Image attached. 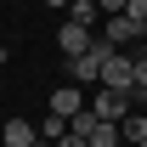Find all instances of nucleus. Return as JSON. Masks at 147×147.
<instances>
[{
	"label": "nucleus",
	"mask_w": 147,
	"mask_h": 147,
	"mask_svg": "<svg viewBox=\"0 0 147 147\" xmlns=\"http://www.w3.org/2000/svg\"><path fill=\"white\" fill-rule=\"evenodd\" d=\"M0 68H6V45H0Z\"/></svg>",
	"instance_id": "dca6fc26"
},
{
	"label": "nucleus",
	"mask_w": 147,
	"mask_h": 147,
	"mask_svg": "<svg viewBox=\"0 0 147 147\" xmlns=\"http://www.w3.org/2000/svg\"><path fill=\"white\" fill-rule=\"evenodd\" d=\"M113 51H119V45L96 34V40H91V51H79V57H62V74H68L74 85H102V62H108Z\"/></svg>",
	"instance_id": "f257e3e1"
},
{
	"label": "nucleus",
	"mask_w": 147,
	"mask_h": 147,
	"mask_svg": "<svg viewBox=\"0 0 147 147\" xmlns=\"http://www.w3.org/2000/svg\"><path fill=\"white\" fill-rule=\"evenodd\" d=\"M40 136H45V142H62V136H68V119H57V113L40 119Z\"/></svg>",
	"instance_id": "9b49d317"
},
{
	"label": "nucleus",
	"mask_w": 147,
	"mask_h": 147,
	"mask_svg": "<svg viewBox=\"0 0 147 147\" xmlns=\"http://www.w3.org/2000/svg\"><path fill=\"white\" fill-rule=\"evenodd\" d=\"M68 23H85V28H102V6H96V0H68Z\"/></svg>",
	"instance_id": "6e6552de"
},
{
	"label": "nucleus",
	"mask_w": 147,
	"mask_h": 147,
	"mask_svg": "<svg viewBox=\"0 0 147 147\" xmlns=\"http://www.w3.org/2000/svg\"><path fill=\"white\" fill-rule=\"evenodd\" d=\"M136 57H142V62H147V40H142V45H136Z\"/></svg>",
	"instance_id": "ddd939ff"
},
{
	"label": "nucleus",
	"mask_w": 147,
	"mask_h": 147,
	"mask_svg": "<svg viewBox=\"0 0 147 147\" xmlns=\"http://www.w3.org/2000/svg\"><path fill=\"white\" fill-rule=\"evenodd\" d=\"M85 108H91V102H85V85L68 79V85L51 91V113H57V119H74V113H85Z\"/></svg>",
	"instance_id": "39448f33"
},
{
	"label": "nucleus",
	"mask_w": 147,
	"mask_h": 147,
	"mask_svg": "<svg viewBox=\"0 0 147 147\" xmlns=\"http://www.w3.org/2000/svg\"><path fill=\"white\" fill-rule=\"evenodd\" d=\"M91 40H96V28H85V23H62V28H57V45H62V57L91 51Z\"/></svg>",
	"instance_id": "423d86ee"
},
{
	"label": "nucleus",
	"mask_w": 147,
	"mask_h": 147,
	"mask_svg": "<svg viewBox=\"0 0 147 147\" xmlns=\"http://www.w3.org/2000/svg\"><path fill=\"white\" fill-rule=\"evenodd\" d=\"M40 130L28 125V119H6V130H0V147H34Z\"/></svg>",
	"instance_id": "0eeeda50"
},
{
	"label": "nucleus",
	"mask_w": 147,
	"mask_h": 147,
	"mask_svg": "<svg viewBox=\"0 0 147 147\" xmlns=\"http://www.w3.org/2000/svg\"><path fill=\"white\" fill-rule=\"evenodd\" d=\"M136 147H147V142H136Z\"/></svg>",
	"instance_id": "f3484780"
},
{
	"label": "nucleus",
	"mask_w": 147,
	"mask_h": 147,
	"mask_svg": "<svg viewBox=\"0 0 147 147\" xmlns=\"http://www.w3.org/2000/svg\"><path fill=\"white\" fill-rule=\"evenodd\" d=\"M130 108H136V96H130V91H108V85H96V96H91V113H96V119H108V125H125Z\"/></svg>",
	"instance_id": "f03ea898"
},
{
	"label": "nucleus",
	"mask_w": 147,
	"mask_h": 147,
	"mask_svg": "<svg viewBox=\"0 0 147 147\" xmlns=\"http://www.w3.org/2000/svg\"><path fill=\"white\" fill-rule=\"evenodd\" d=\"M102 85H108V91H136V57L113 51L108 62H102Z\"/></svg>",
	"instance_id": "7ed1b4c3"
},
{
	"label": "nucleus",
	"mask_w": 147,
	"mask_h": 147,
	"mask_svg": "<svg viewBox=\"0 0 147 147\" xmlns=\"http://www.w3.org/2000/svg\"><path fill=\"white\" fill-rule=\"evenodd\" d=\"M119 130H125V147H136V142H147V108H142V113H130V119H125V125H119Z\"/></svg>",
	"instance_id": "9d476101"
},
{
	"label": "nucleus",
	"mask_w": 147,
	"mask_h": 147,
	"mask_svg": "<svg viewBox=\"0 0 147 147\" xmlns=\"http://www.w3.org/2000/svg\"><path fill=\"white\" fill-rule=\"evenodd\" d=\"M34 147H57V142H45V136H40V142H34Z\"/></svg>",
	"instance_id": "2eb2a0df"
},
{
	"label": "nucleus",
	"mask_w": 147,
	"mask_h": 147,
	"mask_svg": "<svg viewBox=\"0 0 147 147\" xmlns=\"http://www.w3.org/2000/svg\"><path fill=\"white\" fill-rule=\"evenodd\" d=\"M45 6H62V11H68V0H45Z\"/></svg>",
	"instance_id": "4468645a"
},
{
	"label": "nucleus",
	"mask_w": 147,
	"mask_h": 147,
	"mask_svg": "<svg viewBox=\"0 0 147 147\" xmlns=\"http://www.w3.org/2000/svg\"><path fill=\"white\" fill-rule=\"evenodd\" d=\"M125 17H130V23H142V28H147V0H125Z\"/></svg>",
	"instance_id": "f8f14e48"
},
{
	"label": "nucleus",
	"mask_w": 147,
	"mask_h": 147,
	"mask_svg": "<svg viewBox=\"0 0 147 147\" xmlns=\"http://www.w3.org/2000/svg\"><path fill=\"white\" fill-rule=\"evenodd\" d=\"M102 40H113L119 51H130V45H142V40H147V28H142V23H130V17H102Z\"/></svg>",
	"instance_id": "20e7f679"
},
{
	"label": "nucleus",
	"mask_w": 147,
	"mask_h": 147,
	"mask_svg": "<svg viewBox=\"0 0 147 147\" xmlns=\"http://www.w3.org/2000/svg\"><path fill=\"white\" fill-rule=\"evenodd\" d=\"M142 108H147V102H142Z\"/></svg>",
	"instance_id": "a211bd4d"
},
{
	"label": "nucleus",
	"mask_w": 147,
	"mask_h": 147,
	"mask_svg": "<svg viewBox=\"0 0 147 147\" xmlns=\"http://www.w3.org/2000/svg\"><path fill=\"white\" fill-rule=\"evenodd\" d=\"M91 147H125V130H119V125H108V119H96V130H91Z\"/></svg>",
	"instance_id": "1a4fd4ad"
}]
</instances>
